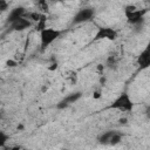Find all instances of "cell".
<instances>
[{
  "label": "cell",
  "instance_id": "obj_2",
  "mask_svg": "<svg viewBox=\"0 0 150 150\" xmlns=\"http://www.w3.org/2000/svg\"><path fill=\"white\" fill-rule=\"evenodd\" d=\"M111 109L120 110V111H132L134 109V102L130 97V95L127 91L121 93L110 104Z\"/></svg>",
  "mask_w": 150,
  "mask_h": 150
},
{
  "label": "cell",
  "instance_id": "obj_7",
  "mask_svg": "<svg viewBox=\"0 0 150 150\" xmlns=\"http://www.w3.org/2000/svg\"><path fill=\"white\" fill-rule=\"evenodd\" d=\"M82 96V93L81 91H75V93H71L69 95H67L64 98H62L57 104H56V108L57 109H64L67 107H69L70 104L75 103L76 101H79Z\"/></svg>",
  "mask_w": 150,
  "mask_h": 150
},
{
  "label": "cell",
  "instance_id": "obj_15",
  "mask_svg": "<svg viewBox=\"0 0 150 150\" xmlns=\"http://www.w3.org/2000/svg\"><path fill=\"white\" fill-rule=\"evenodd\" d=\"M8 139H9V136L6 132H4L2 130H0V148H4L6 145V143L8 142Z\"/></svg>",
  "mask_w": 150,
  "mask_h": 150
},
{
  "label": "cell",
  "instance_id": "obj_18",
  "mask_svg": "<svg viewBox=\"0 0 150 150\" xmlns=\"http://www.w3.org/2000/svg\"><path fill=\"white\" fill-rule=\"evenodd\" d=\"M16 64V62H14V61H12V60H8L7 61V66H9V67H14Z\"/></svg>",
  "mask_w": 150,
  "mask_h": 150
},
{
  "label": "cell",
  "instance_id": "obj_8",
  "mask_svg": "<svg viewBox=\"0 0 150 150\" xmlns=\"http://www.w3.org/2000/svg\"><path fill=\"white\" fill-rule=\"evenodd\" d=\"M137 64L141 69H145L150 66V48L146 47L138 56H137Z\"/></svg>",
  "mask_w": 150,
  "mask_h": 150
},
{
  "label": "cell",
  "instance_id": "obj_16",
  "mask_svg": "<svg viewBox=\"0 0 150 150\" xmlns=\"http://www.w3.org/2000/svg\"><path fill=\"white\" fill-rule=\"evenodd\" d=\"M8 8V2L6 0H0V12H5Z\"/></svg>",
  "mask_w": 150,
  "mask_h": 150
},
{
  "label": "cell",
  "instance_id": "obj_19",
  "mask_svg": "<svg viewBox=\"0 0 150 150\" xmlns=\"http://www.w3.org/2000/svg\"><path fill=\"white\" fill-rule=\"evenodd\" d=\"M50 1H59V0H50Z\"/></svg>",
  "mask_w": 150,
  "mask_h": 150
},
{
  "label": "cell",
  "instance_id": "obj_1",
  "mask_svg": "<svg viewBox=\"0 0 150 150\" xmlns=\"http://www.w3.org/2000/svg\"><path fill=\"white\" fill-rule=\"evenodd\" d=\"M146 9H139L135 5H128L124 7V15L127 21L132 26H138L144 21V14Z\"/></svg>",
  "mask_w": 150,
  "mask_h": 150
},
{
  "label": "cell",
  "instance_id": "obj_13",
  "mask_svg": "<svg viewBox=\"0 0 150 150\" xmlns=\"http://www.w3.org/2000/svg\"><path fill=\"white\" fill-rule=\"evenodd\" d=\"M41 14L42 13H39V12H26V14H25V18H27L29 21H32V22H36L39 19H40V16H41Z\"/></svg>",
  "mask_w": 150,
  "mask_h": 150
},
{
  "label": "cell",
  "instance_id": "obj_6",
  "mask_svg": "<svg viewBox=\"0 0 150 150\" xmlns=\"http://www.w3.org/2000/svg\"><path fill=\"white\" fill-rule=\"evenodd\" d=\"M32 21H29L27 18L22 16V18H19L16 20H14L13 22L9 23V30H13V32H22L27 28H29L32 26Z\"/></svg>",
  "mask_w": 150,
  "mask_h": 150
},
{
  "label": "cell",
  "instance_id": "obj_11",
  "mask_svg": "<svg viewBox=\"0 0 150 150\" xmlns=\"http://www.w3.org/2000/svg\"><path fill=\"white\" fill-rule=\"evenodd\" d=\"M114 131H115V130H109V131L103 132V134L98 137V142H100L101 144H109V139H110L111 135L114 134Z\"/></svg>",
  "mask_w": 150,
  "mask_h": 150
},
{
  "label": "cell",
  "instance_id": "obj_14",
  "mask_svg": "<svg viewBox=\"0 0 150 150\" xmlns=\"http://www.w3.org/2000/svg\"><path fill=\"white\" fill-rule=\"evenodd\" d=\"M38 8H39L43 14L48 13V11H49V6H48L47 0H38Z\"/></svg>",
  "mask_w": 150,
  "mask_h": 150
},
{
  "label": "cell",
  "instance_id": "obj_3",
  "mask_svg": "<svg viewBox=\"0 0 150 150\" xmlns=\"http://www.w3.org/2000/svg\"><path fill=\"white\" fill-rule=\"evenodd\" d=\"M39 33H40V43L42 49H46L47 47H49L61 35V32L59 29H55L52 27H46Z\"/></svg>",
  "mask_w": 150,
  "mask_h": 150
},
{
  "label": "cell",
  "instance_id": "obj_10",
  "mask_svg": "<svg viewBox=\"0 0 150 150\" xmlns=\"http://www.w3.org/2000/svg\"><path fill=\"white\" fill-rule=\"evenodd\" d=\"M35 23H36V28H35V29H36L38 32H40V30H42L43 28H46V27H47V26H46V23H47V15L42 13L41 16H40V19H39Z\"/></svg>",
  "mask_w": 150,
  "mask_h": 150
},
{
  "label": "cell",
  "instance_id": "obj_9",
  "mask_svg": "<svg viewBox=\"0 0 150 150\" xmlns=\"http://www.w3.org/2000/svg\"><path fill=\"white\" fill-rule=\"evenodd\" d=\"M25 14H26V8L22 7V6H18V7L13 8V9L9 12V14H8V16H7V22L11 23V22H13L14 20H16V19H19V18L25 16Z\"/></svg>",
  "mask_w": 150,
  "mask_h": 150
},
{
  "label": "cell",
  "instance_id": "obj_4",
  "mask_svg": "<svg viewBox=\"0 0 150 150\" xmlns=\"http://www.w3.org/2000/svg\"><path fill=\"white\" fill-rule=\"evenodd\" d=\"M117 35H118L117 30L111 27H98L94 35V41H100V40L114 41L117 39Z\"/></svg>",
  "mask_w": 150,
  "mask_h": 150
},
{
  "label": "cell",
  "instance_id": "obj_12",
  "mask_svg": "<svg viewBox=\"0 0 150 150\" xmlns=\"http://www.w3.org/2000/svg\"><path fill=\"white\" fill-rule=\"evenodd\" d=\"M122 141V135L118 131H114V134L111 135L110 139H109V144L110 145H116Z\"/></svg>",
  "mask_w": 150,
  "mask_h": 150
},
{
  "label": "cell",
  "instance_id": "obj_17",
  "mask_svg": "<svg viewBox=\"0 0 150 150\" xmlns=\"http://www.w3.org/2000/svg\"><path fill=\"white\" fill-rule=\"evenodd\" d=\"M94 98H100L101 97V93L97 90V91H94V95H93Z\"/></svg>",
  "mask_w": 150,
  "mask_h": 150
},
{
  "label": "cell",
  "instance_id": "obj_5",
  "mask_svg": "<svg viewBox=\"0 0 150 150\" xmlns=\"http://www.w3.org/2000/svg\"><path fill=\"white\" fill-rule=\"evenodd\" d=\"M94 15H95V11H94L91 7L81 8V9L77 11V13L74 15V18H73V23H74V25H77V23H83V22L90 21Z\"/></svg>",
  "mask_w": 150,
  "mask_h": 150
}]
</instances>
